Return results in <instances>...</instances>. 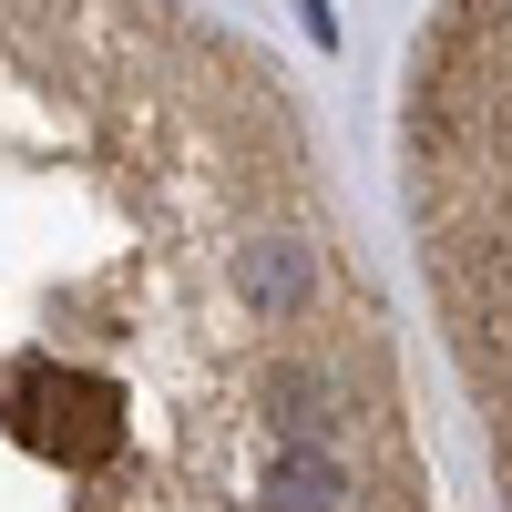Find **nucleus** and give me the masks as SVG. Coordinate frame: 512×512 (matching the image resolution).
Wrapping results in <instances>:
<instances>
[{
  "instance_id": "f257e3e1",
  "label": "nucleus",
  "mask_w": 512,
  "mask_h": 512,
  "mask_svg": "<svg viewBox=\"0 0 512 512\" xmlns=\"http://www.w3.org/2000/svg\"><path fill=\"white\" fill-rule=\"evenodd\" d=\"M0 512H441L318 123L185 0H0Z\"/></svg>"
},
{
  "instance_id": "f03ea898",
  "label": "nucleus",
  "mask_w": 512,
  "mask_h": 512,
  "mask_svg": "<svg viewBox=\"0 0 512 512\" xmlns=\"http://www.w3.org/2000/svg\"><path fill=\"white\" fill-rule=\"evenodd\" d=\"M410 236L512 512V0H451L410 62Z\"/></svg>"
}]
</instances>
